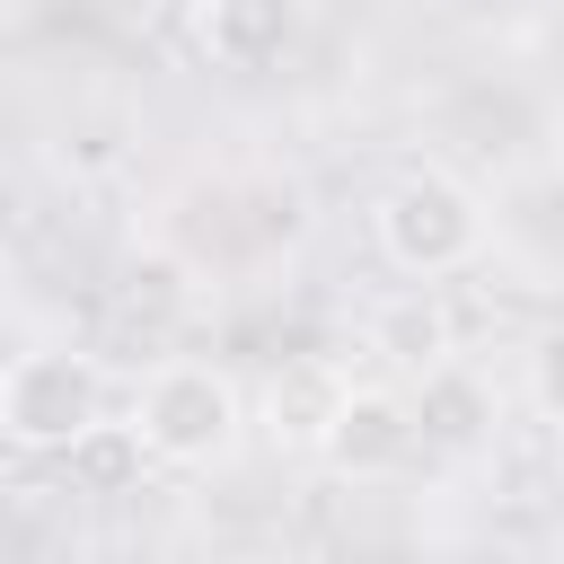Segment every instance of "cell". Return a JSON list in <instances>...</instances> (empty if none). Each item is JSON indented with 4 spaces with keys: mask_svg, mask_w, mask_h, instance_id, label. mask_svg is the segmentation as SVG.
I'll return each instance as SVG.
<instances>
[{
    "mask_svg": "<svg viewBox=\"0 0 564 564\" xmlns=\"http://www.w3.org/2000/svg\"><path fill=\"white\" fill-rule=\"evenodd\" d=\"M370 352H388L397 370H423V361L458 352V317H449V300H441L432 282L388 291V300L370 308Z\"/></svg>",
    "mask_w": 564,
    "mask_h": 564,
    "instance_id": "8",
    "label": "cell"
},
{
    "mask_svg": "<svg viewBox=\"0 0 564 564\" xmlns=\"http://www.w3.org/2000/svg\"><path fill=\"white\" fill-rule=\"evenodd\" d=\"M9 238H18V185L0 176V247H9Z\"/></svg>",
    "mask_w": 564,
    "mask_h": 564,
    "instance_id": "12",
    "label": "cell"
},
{
    "mask_svg": "<svg viewBox=\"0 0 564 564\" xmlns=\"http://www.w3.org/2000/svg\"><path fill=\"white\" fill-rule=\"evenodd\" d=\"M203 62L229 79H264L300 53V0H203L194 9Z\"/></svg>",
    "mask_w": 564,
    "mask_h": 564,
    "instance_id": "5",
    "label": "cell"
},
{
    "mask_svg": "<svg viewBox=\"0 0 564 564\" xmlns=\"http://www.w3.org/2000/svg\"><path fill=\"white\" fill-rule=\"evenodd\" d=\"M88 414H106V370H97L88 352L35 344V352H9V361H0V441L53 458Z\"/></svg>",
    "mask_w": 564,
    "mask_h": 564,
    "instance_id": "3",
    "label": "cell"
},
{
    "mask_svg": "<svg viewBox=\"0 0 564 564\" xmlns=\"http://www.w3.org/2000/svg\"><path fill=\"white\" fill-rule=\"evenodd\" d=\"M370 247L405 273V282H449L485 256V203L476 185H458L449 167H405L397 185H379L370 203Z\"/></svg>",
    "mask_w": 564,
    "mask_h": 564,
    "instance_id": "2",
    "label": "cell"
},
{
    "mask_svg": "<svg viewBox=\"0 0 564 564\" xmlns=\"http://www.w3.org/2000/svg\"><path fill=\"white\" fill-rule=\"evenodd\" d=\"M123 9H132V18H194L203 0H123Z\"/></svg>",
    "mask_w": 564,
    "mask_h": 564,
    "instance_id": "11",
    "label": "cell"
},
{
    "mask_svg": "<svg viewBox=\"0 0 564 564\" xmlns=\"http://www.w3.org/2000/svg\"><path fill=\"white\" fill-rule=\"evenodd\" d=\"M335 397H344V370H335V361H317V352H300V361H282V370L264 379L256 423H264V441H273V449H317V432H326Z\"/></svg>",
    "mask_w": 564,
    "mask_h": 564,
    "instance_id": "7",
    "label": "cell"
},
{
    "mask_svg": "<svg viewBox=\"0 0 564 564\" xmlns=\"http://www.w3.org/2000/svg\"><path fill=\"white\" fill-rule=\"evenodd\" d=\"M132 432H141L150 467L203 476V467H229V458H238V441H247V397H238V379H229L220 361L167 352V361H150V379H141V397H132Z\"/></svg>",
    "mask_w": 564,
    "mask_h": 564,
    "instance_id": "1",
    "label": "cell"
},
{
    "mask_svg": "<svg viewBox=\"0 0 564 564\" xmlns=\"http://www.w3.org/2000/svg\"><path fill=\"white\" fill-rule=\"evenodd\" d=\"M405 414H414V441H432V449H485V441L502 432V397H494V379H476L458 352H441V361L414 370Z\"/></svg>",
    "mask_w": 564,
    "mask_h": 564,
    "instance_id": "6",
    "label": "cell"
},
{
    "mask_svg": "<svg viewBox=\"0 0 564 564\" xmlns=\"http://www.w3.org/2000/svg\"><path fill=\"white\" fill-rule=\"evenodd\" d=\"M414 449H423V441H414L405 388H352V379H344V397H335V414H326V432H317L308 458H326L344 485H379V476H397Z\"/></svg>",
    "mask_w": 564,
    "mask_h": 564,
    "instance_id": "4",
    "label": "cell"
},
{
    "mask_svg": "<svg viewBox=\"0 0 564 564\" xmlns=\"http://www.w3.org/2000/svg\"><path fill=\"white\" fill-rule=\"evenodd\" d=\"M194 264L185 256H167V247H141L132 264H123V317H141V326H185L194 317Z\"/></svg>",
    "mask_w": 564,
    "mask_h": 564,
    "instance_id": "10",
    "label": "cell"
},
{
    "mask_svg": "<svg viewBox=\"0 0 564 564\" xmlns=\"http://www.w3.org/2000/svg\"><path fill=\"white\" fill-rule=\"evenodd\" d=\"M62 476H70V494H97V502H115V494H141V467H150V449H141V432L132 423H115V414H88L62 449Z\"/></svg>",
    "mask_w": 564,
    "mask_h": 564,
    "instance_id": "9",
    "label": "cell"
}]
</instances>
